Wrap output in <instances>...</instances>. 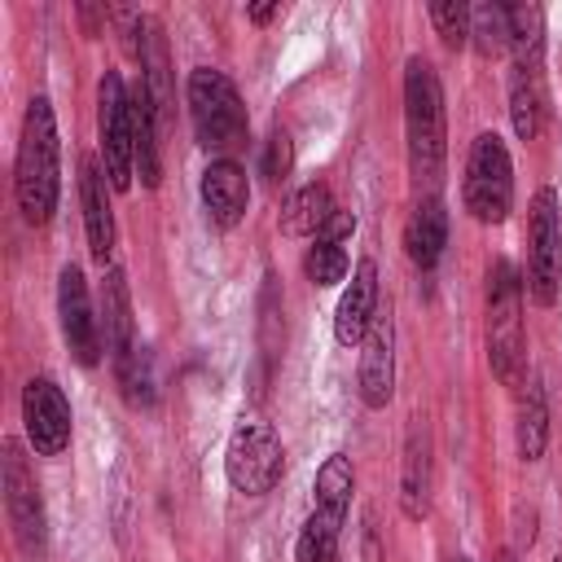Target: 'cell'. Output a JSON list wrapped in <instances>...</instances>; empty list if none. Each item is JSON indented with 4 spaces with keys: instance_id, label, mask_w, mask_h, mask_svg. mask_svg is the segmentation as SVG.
<instances>
[{
    "instance_id": "1",
    "label": "cell",
    "mask_w": 562,
    "mask_h": 562,
    "mask_svg": "<svg viewBox=\"0 0 562 562\" xmlns=\"http://www.w3.org/2000/svg\"><path fill=\"white\" fill-rule=\"evenodd\" d=\"M13 193L26 224H48L61 198V140H57V114L48 97H31L22 114L18 158H13Z\"/></svg>"
},
{
    "instance_id": "2",
    "label": "cell",
    "mask_w": 562,
    "mask_h": 562,
    "mask_svg": "<svg viewBox=\"0 0 562 562\" xmlns=\"http://www.w3.org/2000/svg\"><path fill=\"white\" fill-rule=\"evenodd\" d=\"M404 136H408V167L417 180L439 184L443 154H448V119H443V88L426 57H408L404 66Z\"/></svg>"
},
{
    "instance_id": "3",
    "label": "cell",
    "mask_w": 562,
    "mask_h": 562,
    "mask_svg": "<svg viewBox=\"0 0 562 562\" xmlns=\"http://www.w3.org/2000/svg\"><path fill=\"white\" fill-rule=\"evenodd\" d=\"M184 101H189V123H193V136H198L202 149L228 154L246 140L250 114H246V101H241L237 83L224 70H215V66L189 70Z\"/></svg>"
},
{
    "instance_id": "4",
    "label": "cell",
    "mask_w": 562,
    "mask_h": 562,
    "mask_svg": "<svg viewBox=\"0 0 562 562\" xmlns=\"http://www.w3.org/2000/svg\"><path fill=\"white\" fill-rule=\"evenodd\" d=\"M487 360L501 382L522 378L527 334H522V281L509 259L487 263Z\"/></svg>"
},
{
    "instance_id": "5",
    "label": "cell",
    "mask_w": 562,
    "mask_h": 562,
    "mask_svg": "<svg viewBox=\"0 0 562 562\" xmlns=\"http://www.w3.org/2000/svg\"><path fill=\"white\" fill-rule=\"evenodd\" d=\"M461 198H465V211L479 224H501L509 215V206H514V162H509V149L496 132H483L470 145Z\"/></svg>"
},
{
    "instance_id": "6",
    "label": "cell",
    "mask_w": 562,
    "mask_h": 562,
    "mask_svg": "<svg viewBox=\"0 0 562 562\" xmlns=\"http://www.w3.org/2000/svg\"><path fill=\"white\" fill-rule=\"evenodd\" d=\"M224 474L241 496H268L285 474L281 435L268 422H241L224 448Z\"/></svg>"
},
{
    "instance_id": "7",
    "label": "cell",
    "mask_w": 562,
    "mask_h": 562,
    "mask_svg": "<svg viewBox=\"0 0 562 562\" xmlns=\"http://www.w3.org/2000/svg\"><path fill=\"white\" fill-rule=\"evenodd\" d=\"M0 487H4V514L13 527V540L26 558H44L48 549V514H44V496L35 483V470L26 465L22 448L13 439H4V457H0Z\"/></svg>"
},
{
    "instance_id": "8",
    "label": "cell",
    "mask_w": 562,
    "mask_h": 562,
    "mask_svg": "<svg viewBox=\"0 0 562 562\" xmlns=\"http://www.w3.org/2000/svg\"><path fill=\"white\" fill-rule=\"evenodd\" d=\"M97 136H101V167L110 176V189H127L136 176V149H132V88L119 70H105L97 83Z\"/></svg>"
},
{
    "instance_id": "9",
    "label": "cell",
    "mask_w": 562,
    "mask_h": 562,
    "mask_svg": "<svg viewBox=\"0 0 562 562\" xmlns=\"http://www.w3.org/2000/svg\"><path fill=\"white\" fill-rule=\"evenodd\" d=\"M558 285H562V211H558V193L544 184L536 189L527 220V294L540 307H553Z\"/></svg>"
},
{
    "instance_id": "10",
    "label": "cell",
    "mask_w": 562,
    "mask_h": 562,
    "mask_svg": "<svg viewBox=\"0 0 562 562\" xmlns=\"http://www.w3.org/2000/svg\"><path fill=\"white\" fill-rule=\"evenodd\" d=\"M70 400L53 378H31L22 386V426L35 457H61L70 448Z\"/></svg>"
},
{
    "instance_id": "11",
    "label": "cell",
    "mask_w": 562,
    "mask_h": 562,
    "mask_svg": "<svg viewBox=\"0 0 562 562\" xmlns=\"http://www.w3.org/2000/svg\"><path fill=\"white\" fill-rule=\"evenodd\" d=\"M57 316H61V338H66L70 356L83 369H92L101 360V316L92 312L88 281H83L79 263H66L57 272Z\"/></svg>"
},
{
    "instance_id": "12",
    "label": "cell",
    "mask_w": 562,
    "mask_h": 562,
    "mask_svg": "<svg viewBox=\"0 0 562 562\" xmlns=\"http://www.w3.org/2000/svg\"><path fill=\"white\" fill-rule=\"evenodd\" d=\"M391 395H395V321L391 307H378L360 351V404L386 408Z\"/></svg>"
},
{
    "instance_id": "13",
    "label": "cell",
    "mask_w": 562,
    "mask_h": 562,
    "mask_svg": "<svg viewBox=\"0 0 562 562\" xmlns=\"http://www.w3.org/2000/svg\"><path fill=\"white\" fill-rule=\"evenodd\" d=\"M202 206H206V220L215 228H237L246 206H250V180L246 171L233 162V158H215L206 171H202Z\"/></svg>"
},
{
    "instance_id": "14",
    "label": "cell",
    "mask_w": 562,
    "mask_h": 562,
    "mask_svg": "<svg viewBox=\"0 0 562 562\" xmlns=\"http://www.w3.org/2000/svg\"><path fill=\"white\" fill-rule=\"evenodd\" d=\"M373 316H378V263L373 259H360L351 268V281H347L338 307H334V338L342 347L364 342Z\"/></svg>"
},
{
    "instance_id": "15",
    "label": "cell",
    "mask_w": 562,
    "mask_h": 562,
    "mask_svg": "<svg viewBox=\"0 0 562 562\" xmlns=\"http://www.w3.org/2000/svg\"><path fill=\"white\" fill-rule=\"evenodd\" d=\"M430 430L413 417L408 435H404V457H400V514L408 522H422L430 514Z\"/></svg>"
},
{
    "instance_id": "16",
    "label": "cell",
    "mask_w": 562,
    "mask_h": 562,
    "mask_svg": "<svg viewBox=\"0 0 562 562\" xmlns=\"http://www.w3.org/2000/svg\"><path fill=\"white\" fill-rule=\"evenodd\" d=\"M110 176L97 158L79 162V202H83V228H88V250L97 263L110 259L114 250V206H110Z\"/></svg>"
},
{
    "instance_id": "17",
    "label": "cell",
    "mask_w": 562,
    "mask_h": 562,
    "mask_svg": "<svg viewBox=\"0 0 562 562\" xmlns=\"http://www.w3.org/2000/svg\"><path fill=\"white\" fill-rule=\"evenodd\" d=\"M351 233H356V215L334 206V215L325 220V228L316 233V241L303 255V272H307L312 285H338V281H347V268H351L347 241H351Z\"/></svg>"
},
{
    "instance_id": "18",
    "label": "cell",
    "mask_w": 562,
    "mask_h": 562,
    "mask_svg": "<svg viewBox=\"0 0 562 562\" xmlns=\"http://www.w3.org/2000/svg\"><path fill=\"white\" fill-rule=\"evenodd\" d=\"M316 501H312V522L325 527L329 536H342V522H347V509H351V492H356V470H351V457L342 452H329L316 470Z\"/></svg>"
},
{
    "instance_id": "19",
    "label": "cell",
    "mask_w": 562,
    "mask_h": 562,
    "mask_svg": "<svg viewBox=\"0 0 562 562\" xmlns=\"http://www.w3.org/2000/svg\"><path fill=\"white\" fill-rule=\"evenodd\" d=\"M136 35H140V44H136L140 83L149 88L158 127H167V114H171V57H167V40H162V26L154 18H136Z\"/></svg>"
},
{
    "instance_id": "20",
    "label": "cell",
    "mask_w": 562,
    "mask_h": 562,
    "mask_svg": "<svg viewBox=\"0 0 562 562\" xmlns=\"http://www.w3.org/2000/svg\"><path fill=\"white\" fill-rule=\"evenodd\" d=\"M101 338H105L110 360H123L136 347V316H132L123 268H105V281H101Z\"/></svg>"
},
{
    "instance_id": "21",
    "label": "cell",
    "mask_w": 562,
    "mask_h": 562,
    "mask_svg": "<svg viewBox=\"0 0 562 562\" xmlns=\"http://www.w3.org/2000/svg\"><path fill=\"white\" fill-rule=\"evenodd\" d=\"M443 246H448V211H443V202L430 193V198H422V202L413 206V215H408V224H404V250H408V259H413L422 272H430V268L443 259Z\"/></svg>"
},
{
    "instance_id": "22",
    "label": "cell",
    "mask_w": 562,
    "mask_h": 562,
    "mask_svg": "<svg viewBox=\"0 0 562 562\" xmlns=\"http://www.w3.org/2000/svg\"><path fill=\"white\" fill-rule=\"evenodd\" d=\"M509 123L518 132V140H536L549 123V92H544V75L540 66H514L509 79Z\"/></svg>"
},
{
    "instance_id": "23",
    "label": "cell",
    "mask_w": 562,
    "mask_h": 562,
    "mask_svg": "<svg viewBox=\"0 0 562 562\" xmlns=\"http://www.w3.org/2000/svg\"><path fill=\"white\" fill-rule=\"evenodd\" d=\"M132 149H136V176L145 189H158L162 180V162H158V114L149 101V88L136 83L132 88Z\"/></svg>"
},
{
    "instance_id": "24",
    "label": "cell",
    "mask_w": 562,
    "mask_h": 562,
    "mask_svg": "<svg viewBox=\"0 0 562 562\" xmlns=\"http://www.w3.org/2000/svg\"><path fill=\"white\" fill-rule=\"evenodd\" d=\"M329 215H334L329 184H325V180H307V184H299V189L285 198V206H281V233H290V237H312V233L325 228Z\"/></svg>"
},
{
    "instance_id": "25",
    "label": "cell",
    "mask_w": 562,
    "mask_h": 562,
    "mask_svg": "<svg viewBox=\"0 0 562 562\" xmlns=\"http://www.w3.org/2000/svg\"><path fill=\"white\" fill-rule=\"evenodd\" d=\"M518 457L522 461H540L544 457V443H549V408H544V391L536 382H527L522 400H518Z\"/></svg>"
},
{
    "instance_id": "26",
    "label": "cell",
    "mask_w": 562,
    "mask_h": 562,
    "mask_svg": "<svg viewBox=\"0 0 562 562\" xmlns=\"http://www.w3.org/2000/svg\"><path fill=\"white\" fill-rule=\"evenodd\" d=\"M509 53H514V66H540L544 57V9L540 4H509Z\"/></svg>"
},
{
    "instance_id": "27",
    "label": "cell",
    "mask_w": 562,
    "mask_h": 562,
    "mask_svg": "<svg viewBox=\"0 0 562 562\" xmlns=\"http://www.w3.org/2000/svg\"><path fill=\"white\" fill-rule=\"evenodd\" d=\"M114 373H119V391L132 408H154V364H149V351L136 342L123 360H114Z\"/></svg>"
},
{
    "instance_id": "28",
    "label": "cell",
    "mask_w": 562,
    "mask_h": 562,
    "mask_svg": "<svg viewBox=\"0 0 562 562\" xmlns=\"http://www.w3.org/2000/svg\"><path fill=\"white\" fill-rule=\"evenodd\" d=\"M470 44L483 57L509 48V4H470Z\"/></svg>"
},
{
    "instance_id": "29",
    "label": "cell",
    "mask_w": 562,
    "mask_h": 562,
    "mask_svg": "<svg viewBox=\"0 0 562 562\" xmlns=\"http://www.w3.org/2000/svg\"><path fill=\"white\" fill-rule=\"evenodd\" d=\"M430 22L439 31V40L448 48H461L470 40V4L465 0H435L430 4Z\"/></svg>"
},
{
    "instance_id": "30",
    "label": "cell",
    "mask_w": 562,
    "mask_h": 562,
    "mask_svg": "<svg viewBox=\"0 0 562 562\" xmlns=\"http://www.w3.org/2000/svg\"><path fill=\"white\" fill-rule=\"evenodd\" d=\"M294 562H338V536H329L325 527L307 518L294 540Z\"/></svg>"
},
{
    "instance_id": "31",
    "label": "cell",
    "mask_w": 562,
    "mask_h": 562,
    "mask_svg": "<svg viewBox=\"0 0 562 562\" xmlns=\"http://www.w3.org/2000/svg\"><path fill=\"white\" fill-rule=\"evenodd\" d=\"M290 167H294V145H290V136L277 127L268 140H263V158H259V171H263V180H285L290 176Z\"/></svg>"
},
{
    "instance_id": "32",
    "label": "cell",
    "mask_w": 562,
    "mask_h": 562,
    "mask_svg": "<svg viewBox=\"0 0 562 562\" xmlns=\"http://www.w3.org/2000/svg\"><path fill=\"white\" fill-rule=\"evenodd\" d=\"M246 18H250L255 26H268L272 18H281V4H250V9H246Z\"/></svg>"
},
{
    "instance_id": "33",
    "label": "cell",
    "mask_w": 562,
    "mask_h": 562,
    "mask_svg": "<svg viewBox=\"0 0 562 562\" xmlns=\"http://www.w3.org/2000/svg\"><path fill=\"white\" fill-rule=\"evenodd\" d=\"M457 562H470V558H457Z\"/></svg>"
},
{
    "instance_id": "34",
    "label": "cell",
    "mask_w": 562,
    "mask_h": 562,
    "mask_svg": "<svg viewBox=\"0 0 562 562\" xmlns=\"http://www.w3.org/2000/svg\"><path fill=\"white\" fill-rule=\"evenodd\" d=\"M501 562H514V558H501Z\"/></svg>"
},
{
    "instance_id": "35",
    "label": "cell",
    "mask_w": 562,
    "mask_h": 562,
    "mask_svg": "<svg viewBox=\"0 0 562 562\" xmlns=\"http://www.w3.org/2000/svg\"><path fill=\"white\" fill-rule=\"evenodd\" d=\"M558 562H562V558H558Z\"/></svg>"
}]
</instances>
